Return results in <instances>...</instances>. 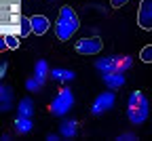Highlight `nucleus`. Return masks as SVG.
I'll return each instance as SVG.
<instances>
[{"mask_svg": "<svg viewBox=\"0 0 152 141\" xmlns=\"http://www.w3.org/2000/svg\"><path fill=\"white\" fill-rule=\"evenodd\" d=\"M80 28V19L78 15L74 13L72 7H61L59 9V17H57V23H55V34L59 40H70L72 34Z\"/></svg>", "mask_w": 152, "mask_h": 141, "instance_id": "obj_1", "label": "nucleus"}, {"mask_svg": "<svg viewBox=\"0 0 152 141\" xmlns=\"http://www.w3.org/2000/svg\"><path fill=\"white\" fill-rule=\"evenodd\" d=\"M148 114H150V105L146 95L142 91H133L127 101V118L133 124H144L148 120Z\"/></svg>", "mask_w": 152, "mask_h": 141, "instance_id": "obj_2", "label": "nucleus"}, {"mask_svg": "<svg viewBox=\"0 0 152 141\" xmlns=\"http://www.w3.org/2000/svg\"><path fill=\"white\" fill-rule=\"evenodd\" d=\"M133 65V59L129 55H112V57H102L95 61V70L102 74L110 72H127Z\"/></svg>", "mask_w": 152, "mask_h": 141, "instance_id": "obj_3", "label": "nucleus"}, {"mask_svg": "<svg viewBox=\"0 0 152 141\" xmlns=\"http://www.w3.org/2000/svg\"><path fill=\"white\" fill-rule=\"evenodd\" d=\"M72 105H74V97H72V91L66 86V89H61L59 95H57L53 101L49 103V112H51L55 118H61V116H66V114L72 110Z\"/></svg>", "mask_w": 152, "mask_h": 141, "instance_id": "obj_4", "label": "nucleus"}, {"mask_svg": "<svg viewBox=\"0 0 152 141\" xmlns=\"http://www.w3.org/2000/svg\"><path fill=\"white\" fill-rule=\"evenodd\" d=\"M114 101H116V97H114L112 91H106V93H99L97 97H95V101L91 105V114L93 116H102L106 112H110L114 108Z\"/></svg>", "mask_w": 152, "mask_h": 141, "instance_id": "obj_5", "label": "nucleus"}, {"mask_svg": "<svg viewBox=\"0 0 152 141\" xmlns=\"http://www.w3.org/2000/svg\"><path fill=\"white\" fill-rule=\"evenodd\" d=\"M102 49H104V42H102V38H97V36L80 38V40H76V44H74V51L80 53V55H97Z\"/></svg>", "mask_w": 152, "mask_h": 141, "instance_id": "obj_6", "label": "nucleus"}, {"mask_svg": "<svg viewBox=\"0 0 152 141\" xmlns=\"http://www.w3.org/2000/svg\"><path fill=\"white\" fill-rule=\"evenodd\" d=\"M137 25L146 32H152V0H142L137 11Z\"/></svg>", "mask_w": 152, "mask_h": 141, "instance_id": "obj_7", "label": "nucleus"}, {"mask_svg": "<svg viewBox=\"0 0 152 141\" xmlns=\"http://www.w3.org/2000/svg\"><path fill=\"white\" fill-rule=\"evenodd\" d=\"M15 105V93L9 84L0 82V114L2 112H9L11 108Z\"/></svg>", "mask_w": 152, "mask_h": 141, "instance_id": "obj_8", "label": "nucleus"}, {"mask_svg": "<svg viewBox=\"0 0 152 141\" xmlns=\"http://www.w3.org/2000/svg\"><path fill=\"white\" fill-rule=\"evenodd\" d=\"M102 76H104L102 82H104L110 91L121 89V86L125 84V76H123V72H110V74H102Z\"/></svg>", "mask_w": 152, "mask_h": 141, "instance_id": "obj_9", "label": "nucleus"}, {"mask_svg": "<svg viewBox=\"0 0 152 141\" xmlns=\"http://www.w3.org/2000/svg\"><path fill=\"white\" fill-rule=\"evenodd\" d=\"M30 21H32V32H34V34H38V36L47 34V30H49V19H47L45 15H34V17H30Z\"/></svg>", "mask_w": 152, "mask_h": 141, "instance_id": "obj_10", "label": "nucleus"}, {"mask_svg": "<svg viewBox=\"0 0 152 141\" xmlns=\"http://www.w3.org/2000/svg\"><path fill=\"white\" fill-rule=\"evenodd\" d=\"M13 126H15V131H17L19 135H26V133H30V131L34 129L30 116H17L15 122H13Z\"/></svg>", "mask_w": 152, "mask_h": 141, "instance_id": "obj_11", "label": "nucleus"}, {"mask_svg": "<svg viewBox=\"0 0 152 141\" xmlns=\"http://www.w3.org/2000/svg\"><path fill=\"white\" fill-rule=\"evenodd\" d=\"M76 133H78V122L76 120H64L61 126H59V135L66 137V139H72L76 137Z\"/></svg>", "mask_w": 152, "mask_h": 141, "instance_id": "obj_12", "label": "nucleus"}, {"mask_svg": "<svg viewBox=\"0 0 152 141\" xmlns=\"http://www.w3.org/2000/svg\"><path fill=\"white\" fill-rule=\"evenodd\" d=\"M51 78L53 80H59V82H70V80L76 78V74L72 70H64V68H55L51 70Z\"/></svg>", "mask_w": 152, "mask_h": 141, "instance_id": "obj_13", "label": "nucleus"}, {"mask_svg": "<svg viewBox=\"0 0 152 141\" xmlns=\"http://www.w3.org/2000/svg\"><path fill=\"white\" fill-rule=\"evenodd\" d=\"M49 74H51V70H49V65H47V61H45V59L36 61V65H34V74H32L34 78H38L40 82H45Z\"/></svg>", "mask_w": 152, "mask_h": 141, "instance_id": "obj_14", "label": "nucleus"}, {"mask_svg": "<svg viewBox=\"0 0 152 141\" xmlns=\"http://www.w3.org/2000/svg\"><path fill=\"white\" fill-rule=\"evenodd\" d=\"M17 114H19V116H30V118H32V114H34V101H32L30 97L21 99V101L17 103Z\"/></svg>", "mask_w": 152, "mask_h": 141, "instance_id": "obj_15", "label": "nucleus"}, {"mask_svg": "<svg viewBox=\"0 0 152 141\" xmlns=\"http://www.w3.org/2000/svg\"><path fill=\"white\" fill-rule=\"evenodd\" d=\"M19 28H21V30H19V36H21V38H28L30 34H34L32 32V21H30V17H21V19H19Z\"/></svg>", "mask_w": 152, "mask_h": 141, "instance_id": "obj_16", "label": "nucleus"}, {"mask_svg": "<svg viewBox=\"0 0 152 141\" xmlns=\"http://www.w3.org/2000/svg\"><path fill=\"white\" fill-rule=\"evenodd\" d=\"M42 84H45V82H40L38 78H34V76H32L28 82H26V89H28V91H32V93H36V91H40V89H42Z\"/></svg>", "mask_w": 152, "mask_h": 141, "instance_id": "obj_17", "label": "nucleus"}, {"mask_svg": "<svg viewBox=\"0 0 152 141\" xmlns=\"http://www.w3.org/2000/svg\"><path fill=\"white\" fill-rule=\"evenodd\" d=\"M140 59L144 63H152V44H148V47H144L140 51Z\"/></svg>", "mask_w": 152, "mask_h": 141, "instance_id": "obj_18", "label": "nucleus"}, {"mask_svg": "<svg viewBox=\"0 0 152 141\" xmlns=\"http://www.w3.org/2000/svg\"><path fill=\"white\" fill-rule=\"evenodd\" d=\"M4 38H7V47H9L11 51H15V49L19 47V40H17L15 36H4Z\"/></svg>", "mask_w": 152, "mask_h": 141, "instance_id": "obj_19", "label": "nucleus"}, {"mask_svg": "<svg viewBox=\"0 0 152 141\" xmlns=\"http://www.w3.org/2000/svg\"><path fill=\"white\" fill-rule=\"evenodd\" d=\"M137 137L133 135V133H127V135H118V141H135Z\"/></svg>", "mask_w": 152, "mask_h": 141, "instance_id": "obj_20", "label": "nucleus"}, {"mask_svg": "<svg viewBox=\"0 0 152 141\" xmlns=\"http://www.w3.org/2000/svg\"><path fill=\"white\" fill-rule=\"evenodd\" d=\"M127 2H129V0H110V4H112L114 9H121V7L127 4Z\"/></svg>", "mask_w": 152, "mask_h": 141, "instance_id": "obj_21", "label": "nucleus"}, {"mask_svg": "<svg viewBox=\"0 0 152 141\" xmlns=\"http://www.w3.org/2000/svg\"><path fill=\"white\" fill-rule=\"evenodd\" d=\"M7 68H9V63H7V61H0V80H2V76L7 74Z\"/></svg>", "mask_w": 152, "mask_h": 141, "instance_id": "obj_22", "label": "nucleus"}, {"mask_svg": "<svg viewBox=\"0 0 152 141\" xmlns=\"http://www.w3.org/2000/svg\"><path fill=\"white\" fill-rule=\"evenodd\" d=\"M9 47H7V38L4 36H0V53H2V51H7Z\"/></svg>", "mask_w": 152, "mask_h": 141, "instance_id": "obj_23", "label": "nucleus"}]
</instances>
